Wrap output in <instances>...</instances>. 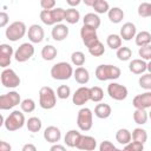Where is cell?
I'll list each match as a JSON object with an SVG mask.
<instances>
[{
	"mask_svg": "<svg viewBox=\"0 0 151 151\" xmlns=\"http://www.w3.org/2000/svg\"><path fill=\"white\" fill-rule=\"evenodd\" d=\"M40 20L47 26H54L65 20V9L61 7H54L53 9H42L40 12Z\"/></svg>",
	"mask_w": 151,
	"mask_h": 151,
	"instance_id": "cell-1",
	"label": "cell"
},
{
	"mask_svg": "<svg viewBox=\"0 0 151 151\" xmlns=\"http://www.w3.org/2000/svg\"><path fill=\"white\" fill-rule=\"evenodd\" d=\"M122 71L118 66L110 65V64H103L97 66L96 68V78L100 81L105 80H116L120 77Z\"/></svg>",
	"mask_w": 151,
	"mask_h": 151,
	"instance_id": "cell-2",
	"label": "cell"
},
{
	"mask_svg": "<svg viewBox=\"0 0 151 151\" xmlns=\"http://www.w3.org/2000/svg\"><path fill=\"white\" fill-rule=\"evenodd\" d=\"M57 104V94L50 86H42L39 90V105L44 110H51Z\"/></svg>",
	"mask_w": 151,
	"mask_h": 151,
	"instance_id": "cell-3",
	"label": "cell"
},
{
	"mask_svg": "<svg viewBox=\"0 0 151 151\" xmlns=\"http://www.w3.org/2000/svg\"><path fill=\"white\" fill-rule=\"evenodd\" d=\"M26 124V119H25V116L21 111L19 110H14L12 111L5 119L4 122V126L7 131H17L19 129H21L24 125Z\"/></svg>",
	"mask_w": 151,
	"mask_h": 151,
	"instance_id": "cell-4",
	"label": "cell"
},
{
	"mask_svg": "<svg viewBox=\"0 0 151 151\" xmlns=\"http://www.w3.org/2000/svg\"><path fill=\"white\" fill-rule=\"evenodd\" d=\"M73 68L71 64L66 61L57 63L51 68V77L55 80H67L71 77H73Z\"/></svg>",
	"mask_w": 151,
	"mask_h": 151,
	"instance_id": "cell-5",
	"label": "cell"
},
{
	"mask_svg": "<svg viewBox=\"0 0 151 151\" xmlns=\"http://www.w3.org/2000/svg\"><path fill=\"white\" fill-rule=\"evenodd\" d=\"M27 33V27L25 25V22L22 21H14L12 22L7 28H6V38L9 41H18L21 38L25 37V34Z\"/></svg>",
	"mask_w": 151,
	"mask_h": 151,
	"instance_id": "cell-6",
	"label": "cell"
},
{
	"mask_svg": "<svg viewBox=\"0 0 151 151\" xmlns=\"http://www.w3.org/2000/svg\"><path fill=\"white\" fill-rule=\"evenodd\" d=\"M77 125L81 131H90L93 125V113L88 107H83L78 111Z\"/></svg>",
	"mask_w": 151,
	"mask_h": 151,
	"instance_id": "cell-7",
	"label": "cell"
},
{
	"mask_svg": "<svg viewBox=\"0 0 151 151\" xmlns=\"http://www.w3.org/2000/svg\"><path fill=\"white\" fill-rule=\"evenodd\" d=\"M0 79H1L2 86L4 87H7V88H15L21 83L20 77L15 73V71L12 70V68H8V67L2 70L1 76H0Z\"/></svg>",
	"mask_w": 151,
	"mask_h": 151,
	"instance_id": "cell-8",
	"label": "cell"
},
{
	"mask_svg": "<svg viewBox=\"0 0 151 151\" xmlns=\"http://www.w3.org/2000/svg\"><path fill=\"white\" fill-rule=\"evenodd\" d=\"M21 103L20 94L17 91H11L6 94L0 96V109L1 110H11Z\"/></svg>",
	"mask_w": 151,
	"mask_h": 151,
	"instance_id": "cell-9",
	"label": "cell"
},
{
	"mask_svg": "<svg viewBox=\"0 0 151 151\" xmlns=\"http://www.w3.org/2000/svg\"><path fill=\"white\" fill-rule=\"evenodd\" d=\"M33 54H34V46L32 45V42H24L14 52V58L18 63H25L33 57Z\"/></svg>",
	"mask_w": 151,
	"mask_h": 151,
	"instance_id": "cell-10",
	"label": "cell"
},
{
	"mask_svg": "<svg viewBox=\"0 0 151 151\" xmlns=\"http://www.w3.org/2000/svg\"><path fill=\"white\" fill-rule=\"evenodd\" d=\"M107 94L110 96V98L120 101V100L126 99V97L129 94V91H127V87L122 85V84L110 83L107 85Z\"/></svg>",
	"mask_w": 151,
	"mask_h": 151,
	"instance_id": "cell-11",
	"label": "cell"
},
{
	"mask_svg": "<svg viewBox=\"0 0 151 151\" xmlns=\"http://www.w3.org/2000/svg\"><path fill=\"white\" fill-rule=\"evenodd\" d=\"M80 37H81V40L86 47L91 46L93 42L99 40L98 34H97V29L93 27L86 26V25H83V27L80 28Z\"/></svg>",
	"mask_w": 151,
	"mask_h": 151,
	"instance_id": "cell-12",
	"label": "cell"
},
{
	"mask_svg": "<svg viewBox=\"0 0 151 151\" xmlns=\"http://www.w3.org/2000/svg\"><path fill=\"white\" fill-rule=\"evenodd\" d=\"M88 100H91V91L90 87L86 86H81L78 90H76V92L72 94V101L74 105H84L85 103H87Z\"/></svg>",
	"mask_w": 151,
	"mask_h": 151,
	"instance_id": "cell-13",
	"label": "cell"
},
{
	"mask_svg": "<svg viewBox=\"0 0 151 151\" xmlns=\"http://www.w3.org/2000/svg\"><path fill=\"white\" fill-rule=\"evenodd\" d=\"M27 37H28V40L32 44H40L45 38L44 28L38 24H33L28 27Z\"/></svg>",
	"mask_w": 151,
	"mask_h": 151,
	"instance_id": "cell-14",
	"label": "cell"
},
{
	"mask_svg": "<svg viewBox=\"0 0 151 151\" xmlns=\"http://www.w3.org/2000/svg\"><path fill=\"white\" fill-rule=\"evenodd\" d=\"M13 54H14V51L11 45H8V44L0 45V66L2 68H7L11 65Z\"/></svg>",
	"mask_w": 151,
	"mask_h": 151,
	"instance_id": "cell-15",
	"label": "cell"
},
{
	"mask_svg": "<svg viewBox=\"0 0 151 151\" xmlns=\"http://www.w3.org/2000/svg\"><path fill=\"white\" fill-rule=\"evenodd\" d=\"M132 105L134 106V109H142V110L150 109L151 107V91H146L144 93L137 94L132 100Z\"/></svg>",
	"mask_w": 151,
	"mask_h": 151,
	"instance_id": "cell-16",
	"label": "cell"
},
{
	"mask_svg": "<svg viewBox=\"0 0 151 151\" xmlns=\"http://www.w3.org/2000/svg\"><path fill=\"white\" fill-rule=\"evenodd\" d=\"M61 138V131L59 127L54 126V125H51V126H47L44 131V139L48 143H58Z\"/></svg>",
	"mask_w": 151,
	"mask_h": 151,
	"instance_id": "cell-17",
	"label": "cell"
},
{
	"mask_svg": "<svg viewBox=\"0 0 151 151\" xmlns=\"http://www.w3.org/2000/svg\"><path fill=\"white\" fill-rule=\"evenodd\" d=\"M77 149L79 150H85V151H92L97 147V140L94 137L92 136H85V134H81L80 136V139L76 146Z\"/></svg>",
	"mask_w": 151,
	"mask_h": 151,
	"instance_id": "cell-18",
	"label": "cell"
},
{
	"mask_svg": "<svg viewBox=\"0 0 151 151\" xmlns=\"http://www.w3.org/2000/svg\"><path fill=\"white\" fill-rule=\"evenodd\" d=\"M51 35L55 41H63L68 35V27L64 24H55L51 31Z\"/></svg>",
	"mask_w": 151,
	"mask_h": 151,
	"instance_id": "cell-19",
	"label": "cell"
},
{
	"mask_svg": "<svg viewBox=\"0 0 151 151\" xmlns=\"http://www.w3.org/2000/svg\"><path fill=\"white\" fill-rule=\"evenodd\" d=\"M137 34V28H136V25L133 22H125L122 27H120V37L123 40L125 41H130L132 40V38H134Z\"/></svg>",
	"mask_w": 151,
	"mask_h": 151,
	"instance_id": "cell-20",
	"label": "cell"
},
{
	"mask_svg": "<svg viewBox=\"0 0 151 151\" xmlns=\"http://www.w3.org/2000/svg\"><path fill=\"white\" fill-rule=\"evenodd\" d=\"M147 67V63H145L144 59H132L129 64V70L133 73V74H142L146 71Z\"/></svg>",
	"mask_w": 151,
	"mask_h": 151,
	"instance_id": "cell-21",
	"label": "cell"
},
{
	"mask_svg": "<svg viewBox=\"0 0 151 151\" xmlns=\"http://www.w3.org/2000/svg\"><path fill=\"white\" fill-rule=\"evenodd\" d=\"M73 77H74L76 81H77L78 84H80V85H85V84H87L88 80H90V73H88V71H87L85 67H83V66H78V67L74 70Z\"/></svg>",
	"mask_w": 151,
	"mask_h": 151,
	"instance_id": "cell-22",
	"label": "cell"
},
{
	"mask_svg": "<svg viewBox=\"0 0 151 151\" xmlns=\"http://www.w3.org/2000/svg\"><path fill=\"white\" fill-rule=\"evenodd\" d=\"M111 113H112V109L109 104L100 103V104H97L94 107V114L99 119H106L111 116Z\"/></svg>",
	"mask_w": 151,
	"mask_h": 151,
	"instance_id": "cell-23",
	"label": "cell"
},
{
	"mask_svg": "<svg viewBox=\"0 0 151 151\" xmlns=\"http://www.w3.org/2000/svg\"><path fill=\"white\" fill-rule=\"evenodd\" d=\"M80 136H81V133L79 131H77V130H70V131H67L66 134H65V138H64L65 144L68 147H76L77 144H78V142H79V139H80Z\"/></svg>",
	"mask_w": 151,
	"mask_h": 151,
	"instance_id": "cell-24",
	"label": "cell"
},
{
	"mask_svg": "<svg viewBox=\"0 0 151 151\" xmlns=\"http://www.w3.org/2000/svg\"><path fill=\"white\" fill-rule=\"evenodd\" d=\"M107 17L111 22L113 24H119L124 19V12L120 7H112L107 12Z\"/></svg>",
	"mask_w": 151,
	"mask_h": 151,
	"instance_id": "cell-25",
	"label": "cell"
},
{
	"mask_svg": "<svg viewBox=\"0 0 151 151\" xmlns=\"http://www.w3.org/2000/svg\"><path fill=\"white\" fill-rule=\"evenodd\" d=\"M83 22H84V25L93 27V28L97 29L100 26V18L97 13H87L83 18Z\"/></svg>",
	"mask_w": 151,
	"mask_h": 151,
	"instance_id": "cell-26",
	"label": "cell"
},
{
	"mask_svg": "<svg viewBox=\"0 0 151 151\" xmlns=\"http://www.w3.org/2000/svg\"><path fill=\"white\" fill-rule=\"evenodd\" d=\"M131 139H132V133L127 129H119L116 132V140L122 145L129 144Z\"/></svg>",
	"mask_w": 151,
	"mask_h": 151,
	"instance_id": "cell-27",
	"label": "cell"
},
{
	"mask_svg": "<svg viewBox=\"0 0 151 151\" xmlns=\"http://www.w3.org/2000/svg\"><path fill=\"white\" fill-rule=\"evenodd\" d=\"M57 54H58V51H57V48L53 45H45L41 48V57L46 61L53 60L57 57Z\"/></svg>",
	"mask_w": 151,
	"mask_h": 151,
	"instance_id": "cell-28",
	"label": "cell"
},
{
	"mask_svg": "<svg viewBox=\"0 0 151 151\" xmlns=\"http://www.w3.org/2000/svg\"><path fill=\"white\" fill-rule=\"evenodd\" d=\"M134 41H136V45L139 47L149 45V44H151V33L147 31H142V32L136 34Z\"/></svg>",
	"mask_w": 151,
	"mask_h": 151,
	"instance_id": "cell-29",
	"label": "cell"
},
{
	"mask_svg": "<svg viewBox=\"0 0 151 151\" xmlns=\"http://www.w3.org/2000/svg\"><path fill=\"white\" fill-rule=\"evenodd\" d=\"M79 19H80V13H79L78 9H76L74 7L65 9V20H66V22H68L71 25H74L79 21Z\"/></svg>",
	"mask_w": 151,
	"mask_h": 151,
	"instance_id": "cell-30",
	"label": "cell"
},
{
	"mask_svg": "<svg viewBox=\"0 0 151 151\" xmlns=\"http://www.w3.org/2000/svg\"><path fill=\"white\" fill-rule=\"evenodd\" d=\"M26 126H27V130L29 132H39L41 130V126H42V123L40 120V118L38 117H31L28 118V120L26 122Z\"/></svg>",
	"mask_w": 151,
	"mask_h": 151,
	"instance_id": "cell-31",
	"label": "cell"
},
{
	"mask_svg": "<svg viewBox=\"0 0 151 151\" xmlns=\"http://www.w3.org/2000/svg\"><path fill=\"white\" fill-rule=\"evenodd\" d=\"M87 50H88L90 54L93 57H100L105 53V47L100 40H97L96 42H93L91 46L87 47Z\"/></svg>",
	"mask_w": 151,
	"mask_h": 151,
	"instance_id": "cell-32",
	"label": "cell"
},
{
	"mask_svg": "<svg viewBox=\"0 0 151 151\" xmlns=\"http://www.w3.org/2000/svg\"><path fill=\"white\" fill-rule=\"evenodd\" d=\"M149 119V114L145 110H142V109H136L134 112H133V120L136 124L138 125H144L146 124Z\"/></svg>",
	"mask_w": 151,
	"mask_h": 151,
	"instance_id": "cell-33",
	"label": "cell"
},
{
	"mask_svg": "<svg viewBox=\"0 0 151 151\" xmlns=\"http://www.w3.org/2000/svg\"><path fill=\"white\" fill-rule=\"evenodd\" d=\"M122 37L118 34H109L106 38V44L111 50H118L122 46Z\"/></svg>",
	"mask_w": 151,
	"mask_h": 151,
	"instance_id": "cell-34",
	"label": "cell"
},
{
	"mask_svg": "<svg viewBox=\"0 0 151 151\" xmlns=\"http://www.w3.org/2000/svg\"><path fill=\"white\" fill-rule=\"evenodd\" d=\"M117 58L120 60V61H127L131 59L132 57V51L130 47L127 46H120L118 50H117V53H116Z\"/></svg>",
	"mask_w": 151,
	"mask_h": 151,
	"instance_id": "cell-35",
	"label": "cell"
},
{
	"mask_svg": "<svg viewBox=\"0 0 151 151\" xmlns=\"http://www.w3.org/2000/svg\"><path fill=\"white\" fill-rule=\"evenodd\" d=\"M132 140H136V142H139V143H145L147 140V133L144 129L142 127H136L133 131H132Z\"/></svg>",
	"mask_w": 151,
	"mask_h": 151,
	"instance_id": "cell-36",
	"label": "cell"
},
{
	"mask_svg": "<svg viewBox=\"0 0 151 151\" xmlns=\"http://www.w3.org/2000/svg\"><path fill=\"white\" fill-rule=\"evenodd\" d=\"M92 7L94 9V13H97V14L107 13L109 9H110V5H109V2L106 0H97Z\"/></svg>",
	"mask_w": 151,
	"mask_h": 151,
	"instance_id": "cell-37",
	"label": "cell"
},
{
	"mask_svg": "<svg viewBox=\"0 0 151 151\" xmlns=\"http://www.w3.org/2000/svg\"><path fill=\"white\" fill-rule=\"evenodd\" d=\"M20 109L25 113H31V112H33L35 110V101L33 99H31V98H26V99L21 100Z\"/></svg>",
	"mask_w": 151,
	"mask_h": 151,
	"instance_id": "cell-38",
	"label": "cell"
},
{
	"mask_svg": "<svg viewBox=\"0 0 151 151\" xmlns=\"http://www.w3.org/2000/svg\"><path fill=\"white\" fill-rule=\"evenodd\" d=\"M90 91H91V100L94 101V103H99L103 100L104 98V91L101 87L99 86H93V87H90Z\"/></svg>",
	"mask_w": 151,
	"mask_h": 151,
	"instance_id": "cell-39",
	"label": "cell"
},
{
	"mask_svg": "<svg viewBox=\"0 0 151 151\" xmlns=\"http://www.w3.org/2000/svg\"><path fill=\"white\" fill-rule=\"evenodd\" d=\"M71 61L74 66H83L85 64V54L81 51H76L71 54Z\"/></svg>",
	"mask_w": 151,
	"mask_h": 151,
	"instance_id": "cell-40",
	"label": "cell"
},
{
	"mask_svg": "<svg viewBox=\"0 0 151 151\" xmlns=\"http://www.w3.org/2000/svg\"><path fill=\"white\" fill-rule=\"evenodd\" d=\"M138 84L142 88H144L146 91H151V73H146V74L140 76Z\"/></svg>",
	"mask_w": 151,
	"mask_h": 151,
	"instance_id": "cell-41",
	"label": "cell"
},
{
	"mask_svg": "<svg viewBox=\"0 0 151 151\" xmlns=\"http://www.w3.org/2000/svg\"><path fill=\"white\" fill-rule=\"evenodd\" d=\"M71 96V88L67 85H60L57 88V97L59 99H67Z\"/></svg>",
	"mask_w": 151,
	"mask_h": 151,
	"instance_id": "cell-42",
	"label": "cell"
},
{
	"mask_svg": "<svg viewBox=\"0 0 151 151\" xmlns=\"http://www.w3.org/2000/svg\"><path fill=\"white\" fill-rule=\"evenodd\" d=\"M150 2H142L138 6V15L140 18H149L150 15Z\"/></svg>",
	"mask_w": 151,
	"mask_h": 151,
	"instance_id": "cell-43",
	"label": "cell"
},
{
	"mask_svg": "<svg viewBox=\"0 0 151 151\" xmlns=\"http://www.w3.org/2000/svg\"><path fill=\"white\" fill-rule=\"evenodd\" d=\"M138 54H139V57H140L142 59H144V60H151V44L139 47Z\"/></svg>",
	"mask_w": 151,
	"mask_h": 151,
	"instance_id": "cell-44",
	"label": "cell"
},
{
	"mask_svg": "<svg viewBox=\"0 0 151 151\" xmlns=\"http://www.w3.org/2000/svg\"><path fill=\"white\" fill-rule=\"evenodd\" d=\"M124 149L127 150V151H143L144 150V144L133 140V142H130L129 144L124 145Z\"/></svg>",
	"mask_w": 151,
	"mask_h": 151,
	"instance_id": "cell-45",
	"label": "cell"
},
{
	"mask_svg": "<svg viewBox=\"0 0 151 151\" xmlns=\"http://www.w3.org/2000/svg\"><path fill=\"white\" fill-rule=\"evenodd\" d=\"M99 150L100 151H113V150H117L116 145H113L110 140H104L101 142V144L99 145Z\"/></svg>",
	"mask_w": 151,
	"mask_h": 151,
	"instance_id": "cell-46",
	"label": "cell"
},
{
	"mask_svg": "<svg viewBox=\"0 0 151 151\" xmlns=\"http://www.w3.org/2000/svg\"><path fill=\"white\" fill-rule=\"evenodd\" d=\"M40 6L42 9H53L55 7V0H40Z\"/></svg>",
	"mask_w": 151,
	"mask_h": 151,
	"instance_id": "cell-47",
	"label": "cell"
},
{
	"mask_svg": "<svg viewBox=\"0 0 151 151\" xmlns=\"http://www.w3.org/2000/svg\"><path fill=\"white\" fill-rule=\"evenodd\" d=\"M9 21V17L6 12H1L0 13V27H5Z\"/></svg>",
	"mask_w": 151,
	"mask_h": 151,
	"instance_id": "cell-48",
	"label": "cell"
},
{
	"mask_svg": "<svg viewBox=\"0 0 151 151\" xmlns=\"http://www.w3.org/2000/svg\"><path fill=\"white\" fill-rule=\"evenodd\" d=\"M11 150H12V146L8 143L0 140V151H11Z\"/></svg>",
	"mask_w": 151,
	"mask_h": 151,
	"instance_id": "cell-49",
	"label": "cell"
},
{
	"mask_svg": "<svg viewBox=\"0 0 151 151\" xmlns=\"http://www.w3.org/2000/svg\"><path fill=\"white\" fill-rule=\"evenodd\" d=\"M50 150H51V151H65L66 147H65L64 145H59V144L54 143V145H52Z\"/></svg>",
	"mask_w": 151,
	"mask_h": 151,
	"instance_id": "cell-50",
	"label": "cell"
},
{
	"mask_svg": "<svg viewBox=\"0 0 151 151\" xmlns=\"http://www.w3.org/2000/svg\"><path fill=\"white\" fill-rule=\"evenodd\" d=\"M22 151H37V147L33 144H25L22 146Z\"/></svg>",
	"mask_w": 151,
	"mask_h": 151,
	"instance_id": "cell-51",
	"label": "cell"
},
{
	"mask_svg": "<svg viewBox=\"0 0 151 151\" xmlns=\"http://www.w3.org/2000/svg\"><path fill=\"white\" fill-rule=\"evenodd\" d=\"M66 2L68 4V6L76 7V6H78V5L81 2V0H66Z\"/></svg>",
	"mask_w": 151,
	"mask_h": 151,
	"instance_id": "cell-52",
	"label": "cell"
},
{
	"mask_svg": "<svg viewBox=\"0 0 151 151\" xmlns=\"http://www.w3.org/2000/svg\"><path fill=\"white\" fill-rule=\"evenodd\" d=\"M81 1H83V2H84L86 6H88V7H92L97 0H81Z\"/></svg>",
	"mask_w": 151,
	"mask_h": 151,
	"instance_id": "cell-53",
	"label": "cell"
},
{
	"mask_svg": "<svg viewBox=\"0 0 151 151\" xmlns=\"http://www.w3.org/2000/svg\"><path fill=\"white\" fill-rule=\"evenodd\" d=\"M146 70L149 71V73H151V60H149V63H147V67H146Z\"/></svg>",
	"mask_w": 151,
	"mask_h": 151,
	"instance_id": "cell-54",
	"label": "cell"
},
{
	"mask_svg": "<svg viewBox=\"0 0 151 151\" xmlns=\"http://www.w3.org/2000/svg\"><path fill=\"white\" fill-rule=\"evenodd\" d=\"M149 18H151V6H150V15H149Z\"/></svg>",
	"mask_w": 151,
	"mask_h": 151,
	"instance_id": "cell-55",
	"label": "cell"
},
{
	"mask_svg": "<svg viewBox=\"0 0 151 151\" xmlns=\"http://www.w3.org/2000/svg\"><path fill=\"white\" fill-rule=\"evenodd\" d=\"M149 118L151 119V111H150V113H149Z\"/></svg>",
	"mask_w": 151,
	"mask_h": 151,
	"instance_id": "cell-56",
	"label": "cell"
}]
</instances>
